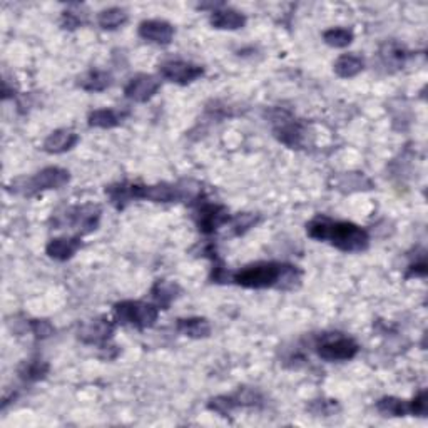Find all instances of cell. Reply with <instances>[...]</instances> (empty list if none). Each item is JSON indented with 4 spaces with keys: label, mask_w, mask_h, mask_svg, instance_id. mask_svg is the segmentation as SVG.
I'll return each mask as SVG.
<instances>
[{
    "label": "cell",
    "mask_w": 428,
    "mask_h": 428,
    "mask_svg": "<svg viewBox=\"0 0 428 428\" xmlns=\"http://www.w3.org/2000/svg\"><path fill=\"white\" fill-rule=\"evenodd\" d=\"M90 127L99 129H113L118 127L122 122V114H119L114 109H98L93 110L88 118Z\"/></svg>",
    "instance_id": "cell-22"
},
{
    "label": "cell",
    "mask_w": 428,
    "mask_h": 428,
    "mask_svg": "<svg viewBox=\"0 0 428 428\" xmlns=\"http://www.w3.org/2000/svg\"><path fill=\"white\" fill-rule=\"evenodd\" d=\"M208 408L216 413H219L221 417H228L231 412L236 410L238 405L233 395H221L213 398V400H209Z\"/></svg>",
    "instance_id": "cell-27"
},
{
    "label": "cell",
    "mask_w": 428,
    "mask_h": 428,
    "mask_svg": "<svg viewBox=\"0 0 428 428\" xmlns=\"http://www.w3.org/2000/svg\"><path fill=\"white\" fill-rule=\"evenodd\" d=\"M114 316L121 325H131L144 330L156 323L160 308L146 301H121L114 305Z\"/></svg>",
    "instance_id": "cell-4"
},
{
    "label": "cell",
    "mask_w": 428,
    "mask_h": 428,
    "mask_svg": "<svg viewBox=\"0 0 428 428\" xmlns=\"http://www.w3.org/2000/svg\"><path fill=\"white\" fill-rule=\"evenodd\" d=\"M28 326H31L32 335L36 336L37 340H46L49 336L54 335V326H52L47 320H31L28 321Z\"/></svg>",
    "instance_id": "cell-29"
},
{
    "label": "cell",
    "mask_w": 428,
    "mask_h": 428,
    "mask_svg": "<svg viewBox=\"0 0 428 428\" xmlns=\"http://www.w3.org/2000/svg\"><path fill=\"white\" fill-rule=\"evenodd\" d=\"M259 216L253 213H239L233 218V228L236 234H244L248 229H251L258 223Z\"/></svg>",
    "instance_id": "cell-28"
},
{
    "label": "cell",
    "mask_w": 428,
    "mask_h": 428,
    "mask_svg": "<svg viewBox=\"0 0 428 428\" xmlns=\"http://www.w3.org/2000/svg\"><path fill=\"white\" fill-rule=\"evenodd\" d=\"M194 221L198 229L203 234H213L216 229L229 223V211L223 204L216 203H199L194 211Z\"/></svg>",
    "instance_id": "cell-8"
},
{
    "label": "cell",
    "mask_w": 428,
    "mask_h": 428,
    "mask_svg": "<svg viewBox=\"0 0 428 428\" xmlns=\"http://www.w3.org/2000/svg\"><path fill=\"white\" fill-rule=\"evenodd\" d=\"M139 37L144 41L152 42L157 46L171 44L172 37H174V27L169 22L160 21V19H151V21H142L139 24Z\"/></svg>",
    "instance_id": "cell-12"
},
{
    "label": "cell",
    "mask_w": 428,
    "mask_h": 428,
    "mask_svg": "<svg viewBox=\"0 0 428 428\" xmlns=\"http://www.w3.org/2000/svg\"><path fill=\"white\" fill-rule=\"evenodd\" d=\"M79 141V136L71 129H57L46 137L42 149L49 154H62L71 151Z\"/></svg>",
    "instance_id": "cell-13"
},
{
    "label": "cell",
    "mask_w": 428,
    "mask_h": 428,
    "mask_svg": "<svg viewBox=\"0 0 428 428\" xmlns=\"http://www.w3.org/2000/svg\"><path fill=\"white\" fill-rule=\"evenodd\" d=\"M360 352V346L353 338L341 335H325L321 343L316 345V353L325 362H348Z\"/></svg>",
    "instance_id": "cell-6"
},
{
    "label": "cell",
    "mask_w": 428,
    "mask_h": 428,
    "mask_svg": "<svg viewBox=\"0 0 428 428\" xmlns=\"http://www.w3.org/2000/svg\"><path fill=\"white\" fill-rule=\"evenodd\" d=\"M233 281L238 286L249 290H264V288L295 290L301 283V271L293 264L259 261L248 264L234 273Z\"/></svg>",
    "instance_id": "cell-2"
},
{
    "label": "cell",
    "mask_w": 428,
    "mask_h": 428,
    "mask_svg": "<svg viewBox=\"0 0 428 428\" xmlns=\"http://www.w3.org/2000/svg\"><path fill=\"white\" fill-rule=\"evenodd\" d=\"M211 26L214 28H223V31H238L246 26V17L244 14L229 7H221L218 11L211 12L209 17Z\"/></svg>",
    "instance_id": "cell-14"
},
{
    "label": "cell",
    "mask_w": 428,
    "mask_h": 428,
    "mask_svg": "<svg viewBox=\"0 0 428 428\" xmlns=\"http://www.w3.org/2000/svg\"><path fill=\"white\" fill-rule=\"evenodd\" d=\"M161 88V80L152 74H137L124 88V95L134 103H147L157 94Z\"/></svg>",
    "instance_id": "cell-11"
},
{
    "label": "cell",
    "mask_w": 428,
    "mask_h": 428,
    "mask_svg": "<svg viewBox=\"0 0 428 428\" xmlns=\"http://www.w3.org/2000/svg\"><path fill=\"white\" fill-rule=\"evenodd\" d=\"M363 67H365V62L362 57L353 54H343L336 59L333 69H335V74L338 77L352 79V77L358 75L360 72L363 71Z\"/></svg>",
    "instance_id": "cell-20"
},
{
    "label": "cell",
    "mask_w": 428,
    "mask_h": 428,
    "mask_svg": "<svg viewBox=\"0 0 428 428\" xmlns=\"http://www.w3.org/2000/svg\"><path fill=\"white\" fill-rule=\"evenodd\" d=\"M113 84V75L105 71H89L77 79V85L88 93H103Z\"/></svg>",
    "instance_id": "cell-18"
},
{
    "label": "cell",
    "mask_w": 428,
    "mask_h": 428,
    "mask_svg": "<svg viewBox=\"0 0 428 428\" xmlns=\"http://www.w3.org/2000/svg\"><path fill=\"white\" fill-rule=\"evenodd\" d=\"M49 363L44 360H26L21 367H19V377L24 382H41L49 373Z\"/></svg>",
    "instance_id": "cell-21"
},
{
    "label": "cell",
    "mask_w": 428,
    "mask_h": 428,
    "mask_svg": "<svg viewBox=\"0 0 428 428\" xmlns=\"http://www.w3.org/2000/svg\"><path fill=\"white\" fill-rule=\"evenodd\" d=\"M323 41L335 49H345L353 42V32L343 27H335L323 32Z\"/></svg>",
    "instance_id": "cell-25"
},
{
    "label": "cell",
    "mask_w": 428,
    "mask_h": 428,
    "mask_svg": "<svg viewBox=\"0 0 428 428\" xmlns=\"http://www.w3.org/2000/svg\"><path fill=\"white\" fill-rule=\"evenodd\" d=\"M100 214H103V209L98 204L72 206L64 214L56 218L54 226L57 229L62 226H69L71 229H77L80 234H88L98 229Z\"/></svg>",
    "instance_id": "cell-5"
},
{
    "label": "cell",
    "mask_w": 428,
    "mask_h": 428,
    "mask_svg": "<svg viewBox=\"0 0 428 428\" xmlns=\"http://www.w3.org/2000/svg\"><path fill=\"white\" fill-rule=\"evenodd\" d=\"M425 275H427V263H425V259H422V261L410 264V268H408V273H407V278L425 276Z\"/></svg>",
    "instance_id": "cell-31"
},
{
    "label": "cell",
    "mask_w": 428,
    "mask_h": 428,
    "mask_svg": "<svg viewBox=\"0 0 428 428\" xmlns=\"http://www.w3.org/2000/svg\"><path fill=\"white\" fill-rule=\"evenodd\" d=\"M377 410L382 413L383 417H405L408 410V403L405 400L395 397H383L377 402Z\"/></svg>",
    "instance_id": "cell-24"
},
{
    "label": "cell",
    "mask_w": 428,
    "mask_h": 428,
    "mask_svg": "<svg viewBox=\"0 0 428 428\" xmlns=\"http://www.w3.org/2000/svg\"><path fill=\"white\" fill-rule=\"evenodd\" d=\"M308 236L330 243L345 253H362L368 248L370 236L363 228L350 221H335L328 216H316L306 224Z\"/></svg>",
    "instance_id": "cell-1"
},
{
    "label": "cell",
    "mask_w": 428,
    "mask_h": 428,
    "mask_svg": "<svg viewBox=\"0 0 428 428\" xmlns=\"http://www.w3.org/2000/svg\"><path fill=\"white\" fill-rule=\"evenodd\" d=\"M71 181L69 171L64 167L51 166L46 169L38 171L32 177H19L12 182L14 191L24 196H33L37 192L49 191V189H61Z\"/></svg>",
    "instance_id": "cell-3"
},
{
    "label": "cell",
    "mask_w": 428,
    "mask_h": 428,
    "mask_svg": "<svg viewBox=\"0 0 428 428\" xmlns=\"http://www.w3.org/2000/svg\"><path fill=\"white\" fill-rule=\"evenodd\" d=\"M160 74L162 79L169 80V83L187 85L203 77L204 69L198 64H192V62L172 59L162 62L160 66Z\"/></svg>",
    "instance_id": "cell-9"
},
{
    "label": "cell",
    "mask_w": 428,
    "mask_h": 428,
    "mask_svg": "<svg viewBox=\"0 0 428 428\" xmlns=\"http://www.w3.org/2000/svg\"><path fill=\"white\" fill-rule=\"evenodd\" d=\"M378 54H380V61H382V64L387 67V71L402 69L408 56L405 47L400 46L395 41L385 42V44L380 47Z\"/></svg>",
    "instance_id": "cell-16"
},
{
    "label": "cell",
    "mask_w": 428,
    "mask_h": 428,
    "mask_svg": "<svg viewBox=\"0 0 428 428\" xmlns=\"http://www.w3.org/2000/svg\"><path fill=\"white\" fill-rule=\"evenodd\" d=\"M127 22V12L121 7H109L99 12L98 24L104 31H115Z\"/></svg>",
    "instance_id": "cell-23"
},
{
    "label": "cell",
    "mask_w": 428,
    "mask_h": 428,
    "mask_svg": "<svg viewBox=\"0 0 428 428\" xmlns=\"http://www.w3.org/2000/svg\"><path fill=\"white\" fill-rule=\"evenodd\" d=\"M114 335V323L105 316H98V318L85 321L79 326L77 331V338H79L85 345L99 346V348H105L109 343V340Z\"/></svg>",
    "instance_id": "cell-10"
},
{
    "label": "cell",
    "mask_w": 428,
    "mask_h": 428,
    "mask_svg": "<svg viewBox=\"0 0 428 428\" xmlns=\"http://www.w3.org/2000/svg\"><path fill=\"white\" fill-rule=\"evenodd\" d=\"M83 243H80V236L72 238H56L51 239L49 244L46 246V253L49 254V258L57 259V261H67L74 254L79 251Z\"/></svg>",
    "instance_id": "cell-15"
},
{
    "label": "cell",
    "mask_w": 428,
    "mask_h": 428,
    "mask_svg": "<svg viewBox=\"0 0 428 428\" xmlns=\"http://www.w3.org/2000/svg\"><path fill=\"white\" fill-rule=\"evenodd\" d=\"M427 392L423 390L418 393V395L413 398V400L408 403V410H410L412 415L417 417H427Z\"/></svg>",
    "instance_id": "cell-30"
},
{
    "label": "cell",
    "mask_w": 428,
    "mask_h": 428,
    "mask_svg": "<svg viewBox=\"0 0 428 428\" xmlns=\"http://www.w3.org/2000/svg\"><path fill=\"white\" fill-rule=\"evenodd\" d=\"M276 126L273 127L275 137L281 144H285L290 149H301L306 146L308 141V127L301 121L293 119L288 113H278V118H275Z\"/></svg>",
    "instance_id": "cell-7"
},
{
    "label": "cell",
    "mask_w": 428,
    "mask_h": 428,
    "mask_svg": "<svg viewBox=\"0 0 428 428\" xmlns=\"http://www.w3.org/2000/svg\"><path fill=\"white\" fill-rule=\"evenodd\" d=\"M85 17L88 14L83 12V7L80 6H71V9H67L66 12H62V19L61 24L64 28H69V31H74V28L80 27L85 22Z\"/></svg>",
    "instance_id": "cell-26"
},
{
    "label": "cell",
    "mask_w": 428,
    "mask_h": 428,
    "mask_svg": "<svg viewBox=\"0 0 428 428\" xmlns=\"http://www.w3.org/2000/svg\"><path fill=\"white\" fill-rule=\"evenodd\" d=\"M176 330L181 335L189 336V338H208L211 335V325L206 318L201 316H191V318H179L176 323Z\"/></svg>",
    "instance_id": "cell-17"
},
{
    "label": "cell",
    "mask_w": 428,
    "mask_h": 428,
    "mask_svg": "<svg viewBox=\"0 0 428 428\" xmlns=\"http://www.w3.org/2000/svg\"><path fill=\"white\" fill-rule=\"evenodd\" d=\"M179 293H181V288L177 283L166 281V280H160L151 290L154 301L157 303V306H160L161 310H167V308L171 306V303L176 301V298L179 296Z\"/></svg>",
    "instance_id": "cell-19"
}]
</instances>
